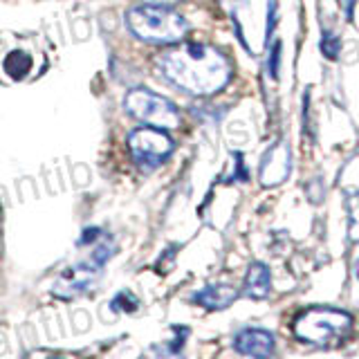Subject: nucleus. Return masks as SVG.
I'll return each mask as SVG.
<instances>
[{
    "instance_id": "obj_1",
    "label": "nucleus",
    "mask_w": 359,
    "mask_h": 359,
    "mask_svg": "<svg viewBox=\"0 0 359 359\" xmlns=\"http://www.w3.org/2000/svg\"><path fill=\"white\" fill-rule=\"evenodd\" d=\"M166 81L196 97L216 95L229 83L231 65L220 50L200 43H182L155 59Z\"/></svg>"
},
{
    "instance_id": "obj_2",
    "label": "nucleus",
    "mask_w": 359,
    "mask_h": 359,
    "mask_svg": "<svg viewBox=\"0 0 359 359\" xmlns=\"http://www.w3.org/2000/svg\"><path fill=\"white\" fill-rule=\"evenodd\" d=\"M126 22L133 36L155 45H173L189 34V22L166 5H135L128 9Z\"/></svg>"
},
{
    "instance_id": "obj_3",
    "label": "nucleus",
    "mask_w": 359,
    "mask_h": 359,
    "mask_svg": "<svg viewBox=\"0 0 359 359\" xmlns=\"http://www.w3.org/2000/svg\"><path fill=\"white\" fill-rule=\"evenodd\" d=\"M353 328V317L337 308H310L294 321V334L312 346H334Z\"/></svg>"
},
{
    "instance_id": "obj_4",
    "label": "nucleus",
    "mask_w": 359,
    "mask_h": 359,
    "mask_svg": "<svg viewBox=\"0 0 359 359\" xmlns=\"http://www.w3.org/2000/svg\"><path fill=\"white\" fill-rule=\"evenodd\" d=\"M128 115L142 121L144 126H153L160 130H171L180 126V112L162 95H155L149 88H133L123 99Z\"/></svg>"
},
{
    "instance_id": "obj_5",
    "label": "nucleus",
    "mask_w": 359,
    "mask_h": 359,
    "mask_svg": "<svg viewBox=\"0 0 359 359\" xmlns=\"http://www.w3.org/2000/svg\"><path fill=\"white\" fill-rule=\"evenodd\" d=\"M173 140L164 130L153 126L135 128L128 135V149L133 160L144 168H155L166 162L168 155L173 153Z\"/></svg>"
},
{
    "instance_id": "obj_6",
    "label": "nucleus",
    "mask_w": 359,
    "mask_h": 359,
    "mask_svg": "<svg viewBox=\"0 0 359 359\" xmlns=\"http://www.w3.org/2000/svg\"><path fill=\"white\" fill-rule=\"evenodd\" d=\"M99 272H101V265L95 263L93 258L67 267L65 272H61V276L54 280L52 294L59 299H74L79 294H86V292L95 285Z\"/></svg>"
},
{
    "instance_id": "obj_7",
    "label": "nucleus",
    "mask_w": 359,
    "mask_h": 359,
    "mask_svg": "<svg viewBox=\"0 0 359 359\" xmlns=\"http://www.w3.org/2000/svg\"><path fill=\"white\" fill-rule=\"evenodd\" d=\"M290 171H292L290 144L285 140H278L265 151L261 166H258V180H261L263 187H278L290 177Z\"/></svg>"
},
{
    "instance_id": "obj_8",
    "label": "nucleus",
    "mask_w": 359,
    "mask_h": 359,
    "mask_svg": "<svg viewBox=\"0 0 359 359\" xmlns=\"http://www.w3.org/2000/svg\"><path fill=\"white\" fill-rule=\"evenodd\" d=\"M339 187L348 211V233L351 241H359V157L344 166Z\"/></svg>"
},
{
    "instance_id": "obj_9",
    "label": "nucleus",
    "mask_w": 359,
    "mask_h": 359,
    "mask_svg": "<svg viewBox=\"0 0 359 359\" xmlns=\"http://www.w3.org/2000/svg\"><path fill=\"white\" fill-rule=\"evenodd\" d=\"M233 348L252 359H269L274 353V337L263 328H245L236 334Z\"/></svg>"
},
{
    "instance_id": "obj_10",
    "label": "nucleus",
    "mask_w": 359,
    "mask_h": 359,
    "mask_svg": "<svg viewBox=\"0 0 359 359\" xmlns=\"http://www.w3.org/2000/svg\"><path fill=\"white\" fill-rule=\"evenodd\" d=\"M191 299L207 310H224L238 299V290H233L231 285H224V283H213V285H207L200 292H196Z\"/></svg>"
},
{
    "instance_id": "obj_11",
    "label": "nucleus",
    "mask_w": 359,
    "mask_h": 359,
    "mask_svg": "<svg viewBox=\"0 0 359 359\" xmlns=\"http://www.w3.org/2000/svg\"><path fill=\"white\" fill-rule=\"evenodd\" d=\"M269 292H272V274H269V267L265 263H252L245 274L243 294L261 301L269 297Z\"/></svg>"
},
{
    "instance_id": "obj_12",
    "label": "nucleus",
    "mask_w": 359,
    "mask_h": 359,
    "mask_svg": "<svg viewBox=\"0 0 359 359\" xmlns=\"http://www.w3.org/2000/svg\"><path fill=\"white\" fill-rule=\"evenodd\" d=\"M319 50L328 61H337L341 54V36L334 34L330 29H323L321 32V41H319Z\"/></svg>"
},
{
    "instance_id": "obj_13",
    "label": "nucleus",
    "mask_w": 359,
    "mask_h": 359,
    "mask_svg": "<svg viewBox=\"0 0 359 359\" xmlns=\"http://www.w3.org/2000/svg\"><path fill=\"white\" fill-rule=\"evenodd\" d=\"M280 54H283V43L274 41L272 45H269V54H267V74L272 76V79H278Z\"/></svg>"
},
{
    "instance_id": "obj_14",
    "label": "nucleus",
    "mask_w": 359,
    "mask_h": 359,
    "mask_svg": "<svg viewBox=\"0 0 359 359\" xmlns=\"http://www.w3.org/2000/svg\"><path fill=\"white\" fill-rule=\"evenodd\" d=\"M276 20H278V11H276V0H269L267 3V32H265V43L269 45V39L276 29Z\"/></svg>"
},
{
    "instance_id": "obj_15",
    "label": "nucleus",
    "mask_w": 359,
    "mask_h": 359,
    "mask_svg": "<svg viewBox=\"0 0 359 359\" xmlns=\"http://www.w3.org/2000/svg\"><path fill=\"white\" fill-rule=\"evenodd\" d=\"M233 162H236V173H233V180H241V182H247V166H245V162H243V153H238L236 151L233 153Z\"/></svg>"
},
{
    "instance_id": "obj_16",
    "label": "nucleus",
    "mask_w": 359,
    "mask_h": 359,
    "mask_svg": "<svg viewBox=\"0 0 359 359\" xmlns=\"http://www.w3.org/2000/svg\"><path fill=\"white\" fill-rule=\"evenodd\" d=\"M97 238H101V231L99 229H95V227H90V229H86L83 231V236H81V245H88V243H93V241H97Z\"/></svg>"
},
{
    "instance_id": "obj_17",
    "label": "nucleus",
    "mask_w": 359,
    "mask_h": 359,
    "mask_svg": "<svg viewBox=\"0 0 359 359\" xmlns=\"http://www.w3.org/2000/svg\"><path fill=\"white\" fill-rule=\"evenodd\" d=\"M355 5H357V0H346V3H344L346 20H353L355 18Z\"/></svg>"
},
{
    "instance_id": "obj_18",
    "label": "nucleus",
    "mask_w": 359,
    "mask_h": 359,
    "mask_svg": "<svg viewBox=\"0 0 359 359\" xmlns=\"http://www.w3.org/2000/svg\"><path fill=\"white\" fill-rule=\"evenodd\" d=\"M355 272H357V276H359V261H357V265H355Z\"/></svg>"
}]
</instances>
